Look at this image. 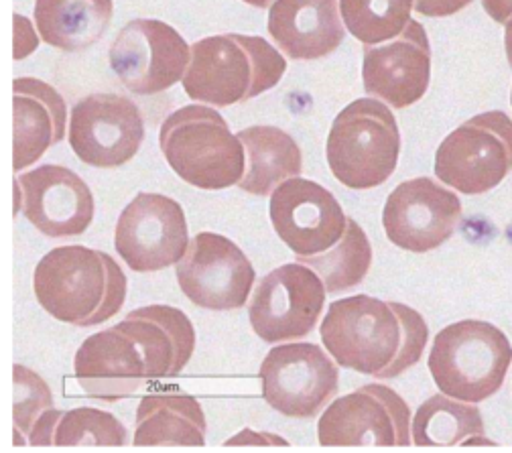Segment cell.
Here are the masks:
<instances>
[{"label": "cell", "instance_id": "836d02e7", "mask_svg": "<svg viewBox=\"0 0 512 453\" xmlns=\"http://www.w3.org/2000/svg\"><path fill=\"white\" fill-rule=\"evenodd\" d=\"M482 7L498 25H506L512 19V0H482Z\"/></svg>", "mask_w": 512, "mask_h": 453}, {"label": "cell", "instance_id": "30bf717a", "mask_svg": "<svg viewBox=\"0 0 512 453\" xmlns=\"http://www.w3.org/2000/svg\"><path fill=\"white\" fill-rule=\"evenodd\" d=\"M263 399L281 415L311 419L336 397L340 384L338 362L317 344L275 346L259 370Z\"/></svg>", "mask_w": 512, "mask_h": 453}, {"label": "cell", "instance_id": "f546056e", "mask_svg": "<svg viewBox=\"0 0 512 453\" xmlns=\"http://www.w3.org/2000/svg\"><path fill=\"white\" fill-rule=\"evenodd\" d=\"M13 391V437L15 445H25L37 423L55 409L53 395L37 372L21 364L13 368Z\"/></svg>", "mask_w": 512, "mask_h": 453}, {"label": "cell", "instance_id": "603a6c76", "mask_svg": "<svg viewBox=\"0 0 512 453\" xmlns=\"http://www.w3.org/2000/svg\"><path fill=\"white\" fill-rule=\"evenodd\" d=\"M246 151V171L238 187L250 196L267 198L291 177H299L303 155L295 139L277 126L256 124L238 133Z\"/></svg>", "mask_w": 512, "mask_h": 453}, {"label": "cell", "instance_id": "52a82bcc", "mask_svg": "<svg viewBox=\"0 0 512 453\" xmlns=\"http://www.w3.org/2000/svg\"><path fill=\"white\" fill-rule=\"evenodd\" d=\"M512 171V118L502 110L472 116L447 135L435 153V175L445 185L482 196Z\"/></svg>", "mask_w": 512, "mask_h": 453}, {"label": "cell", "instance_id": "1f68e13d", "mask_svg": "<svg viewBox=\"0 0 512 453\" xmlns=\"http://www.w3.org/2000/svg\"><path fill=\"white\" fill-rule=\"evenodd\" d=\"M474 0H415V11L423 17H452L466 7H470Z\"/></svg>", "mask_w": 512, "mask_h": 453}, {"label": "cell", "instance_id": "4316f807", "mask_svg": "<svg viewBox=\"0 0 512 453\" xmlns=\"http://www.w3.org/2000/svg\"><path fill=\"white\" fill-rule=\"evenodd\" d=\"M297 261L322 277L328 293H342L366 279L372 265V244L360 224L348 218L346 232L336 246L322 254L297 256Z\"/></svg>", "mask_w": 512, "mask_h": 453}, {"label": "cell", "instance_id": "5bb4252c", "mask_svg": "<svg viewBox=\"0 0 512 453\" xmlns=\"http://www.w3.org/2000/svg\"><path fill=\"white\" fill-rule=\"evenodd\" d=\"M411 411L401 395L384 384H364L336 399L317 423L322 445H409Z\"/></svg>", "mask_w": 512, "mask_h": 453}, {"label": "cell", "instance_id": "d590c367", "mask_svg": "<svg viewBox=\"0 0 512 453\" xmlns=\"http://www.w3.org/2000/svg\"><path fill=\"white\" fill-rule=\"evenodd\" d=\"M242 3H246L250 7H256V9H271L275 0H242Z\"/></svg>", "mask_w": 512, "mask_h": 453}, {"label": "cell", "instance_id": "4fadbf2b", "mask_svg": "<svg viewBox=\"0 0 512 453\" xmlns=\"http://www.w3.org/2000/svg\"><path fill=\"white\" fill-rule=\"evenodd\" d=\"M145 139L139 106L120 94H90L70 116V147L76 157L98 169H116L133 161Z\"/></svg>", "mask_w": 512, "mask_h": 453}, {"label": "cell", "instance_id": "d6986e66", "mask_svg": "<svg viewBox=\"0 0 512 453\" xmlns=\"http://www.w3.org/2000/svg\"><path fill=\"white\" fill-rule=\"evenodd\" d=\"M76 380L88 397L116 403L151 382L147 360L120 323L90 336L74 358Z\"/></svg>", "mask_w": 512, "mask_h": 453}, {"label": "cell", "instance_id": "7c38bea8", "mask_svg": "<svg viewBox=\"0 0 512 453\" xmlns=\"http://www.w3.org/2000/svg\"><path fill=\"white\" fill-rule=\"evenodd\" d=\"M175 277L194 305L210 311H234L246 305L256 273L236 242L222 234L200 232L189 240Z\"/></svg>", "mask_w": 512, "mask_h": 453}, {"label": "cell", "instance_id": "2e32d148", "mask_svg": "<svg viewBox=\"0 0 512 453\" xmlns=\"http://www.w3.org/2000/svg\"><path fill=\"white\" fill-rule=\"evenodd\" d=\"M269 212L277 236L297 256L330 250L348 226L334 193L303 177H291L271 193Z\"/></svg>", "mask_w": 512, "mask_h": 453}, {"label": "cell", "instance_id": "5b68a950", "mask_svg": "<svg viewBox=\"0 0 512 453\" xmlns=\"http://www.w3.org/2000/svg\"><path fill=\"white\" fill-rule=\"evenodd\" d=\"M512 364V344L490 321L462 319L443 328L429 352V372L439 391L464 403L496 395Z\"/></svg>", "mask_w": 512, "mask_h": 453}, {"label": "cell", "instance_id": "8fae6325", "mask_svg": "<svg viewBox=\"0 0 512 453\" xmlns=\"http://www.w3.org/2000/svg\"><path fill=\"white\" fill-rule=\"evenodd\" d=\"M114 248L135 273H155L177 265L189 248L181 204L163 193H137L116 222Z\"/></svg>", "mask_w": 512, "mask_h": 453}, {"label": "cell", "instance_id": "e575fe53", "mask_svg": "<svg viewBox=\"0 0 512 453\" xmlns=\"http://www.w3.org/2000/svg\"><path fill=\"white\" fill-rule=\"evenodd\" d=\"M506 31H504V47H506V59H508V66L512 70V19L504 25Z\"/></svg>", "mask_w": 512, "mask_h": 453}, {"label": "cell", "instance_id": "9a60e30c", "mask_svg": "<svg viewBox=\"0 0 512 453\" xmlns=\"http://www.w3.org/2000/svg\"><path fill=\"white\" fill-rule=\"evenodd\" d=\"M462 220V202L454 191L429 177L403 181L382 210L387 238L409 252H429L450 240Z\"/></svg>", "mask_w": 512, "mask_h": 453}, {"label": "cell", "instance_id": "83f0119b", "mask_svg": "<svg viewBox=\"0 0 512 453\" xmlns=\"http://www.w3.org/2000/svg\"><path fill=\"white\" fill-rule=\"evenodd\" d=\"M415 0H340V13L350 35L364 45L397 39L411 23Z\"/></svg>", "mask_w": 512, "mask_h": 453}, {"label": "cell", "instance_id": "8d00e7d4", "mask_svg": "<svg viewBox=\"0 0 512 453\" xmlns=\"http://www.w3.org/2000/svg\"><path fill=\"white\" fill-rule=\"evenodd\" d=\"M510 104H512V92H510Z\"/></svg>", "mask_w": 512, "mask_h": 453}, {"label": "cell", "instance_id": "d6a6232c", "mask_svg": "<svg viewBox=\"0 0 512 453\" xmlns=\"http://www.w3.org/2000/svg\"><path fill=\"white\" fill-rule=\"evenodd\" d=\"M224 445H283V447H287L289 441L281 435H275V433L242 429L240 433L230 437Z\"/></svg>", "mask_w": 512, "mask_h": 453}, {"label": "cell", "instance_id": "7a4b0ae2", "mask_svg": "<svg viewBox=\"0 0 512 453\" xmlns=\"http://www.w3.org/2000/svg\"><path fill=\"white\" fill-rule=\"evenodd\" d=\"M33 291L57 321L94 328L112 319L126 299V277L114 258L82 244L57 246L35 267Z\"/></svg>", "mask_w": 512, "mask_h": 453}, {"label": "cell", "instance_id": "cb8c5ba5", "mask_svg": "<svg viewBox=\"0 0 512 453\" xmlns=\"http://www.w3.org/2000/svg\"><path fill=\"white\" fill-rule=\"evenodd\" d=\"M35 27L41 41L59 51H84L108 31L112 0H35Z\"/></svg>", "mask_w": 512, "mask_h": 453}, {"label": "cell", "instance_id": "6da1fadb", "mask_svg": "<svg viewBox=\"0 0 512 453\" xmlns=\"http://www.w3.org/2000/svg\"><path fill=\"white\" fill-rule=\"evenodd\" d=\"M319 336L338 366L384 380L421 360L429 328L405 303L352 295L330 305Z\"/></svg>", "mask_w": 512, "mask_h": 453}, {"label": "cell", "instance_id": "4dcf8cb0", "mask_svg": "<svg viewBox=\"0 0 512 453\" xmlns=\"http://www.w3.org/2000/svg\"><path fill=\"white\" fill-rule=\"evenodd\" d=\"M13 19H15V43H13L15 53H13V57H15V61H19V59L29 57L37 49V45H39L37 33L39 31L33 29V25L29 23L27 17L13 15Z\"/></svg>", "mask_w": 512, "mask_h": 453}, {"label": "cell", "instance_id": "484cf974", "mask_svg": "<svg viewBox=\"0 0 512 453\" xmlns=\"http://www.w3.org/2000/svg\"><path fill=\"white\" fill-rule=\"evenodd\" d=\"M413 443L419 447L458 445L484 435V419L474 403L466 405L447 395L427 399L413 417Z\"/></svg>", "mask_w": 512, "mask_h": 453}, {"label": "cell", "instance_id": "ac0fdd59", "mask_svg": "<svg viewBox=\"0 0 512 453\" xmlns=\"http://www.w3.org/2000/svg\"><path fill=\"white\" fill-rule=\"evenodd\" d=\"M23 214L45 236L84 234L94 220V196L88 183L63 165H41L19 179Z\"/></svg>", "mask_w": 512, "mask_h": 453}, {"label": "cell", "instance_id": "7402d4cb", "mask_svg": "<svg viewBox=\"0 0 512 453\" xmlns=\"http://www.w3.org/2000/svg\"><path fill=\"white\" fill-rule=\"evenodd\" d=\"M118 323L141 348L151 382L177 376L194 354V323L177 307L147 305L131 311Z\"/></svg>", "mask_w": 512, "mask_h": 453}, {"label": "cell", "instance_id": "44dd1931", "mask_svg": "<svg viewBox=\"0 0 512 453\" xmlns=\"http://www.w3.org/2000/svg\"><path fill=\"white\" fill-rule=\"evenodd\" d=\"M269 35L291 59H322L334 53L346 35L340 0H275Z\"/></svg>", "mask_w": 512, "mask_h": 453}, {"label": "cell", "instance_id": "ba28073f", "mask_svg": "<svg viewBox=\"0 0 512 453\" xmlns=\"http://www.w3.org/2000/svg\"><path fill=\"white\" fill-rule=\"evenodd\" d=\"M326 285L311 267L289 263L256 285L248 317L254 334L267 344L297 342L313 332L326 305Z\"/></svg>", "mask_w": 512, "mask_h": 453}, {"label": "cell", "instance_id": "9c48e42d", "mask_svg": "<svg viewBox=\"0 0 512 453\" xmlns=\"http://www.w3.org/2000/svg\"><path fill=\"white\" fill-rule=\"evenodd\" d=\"M108 61L128 92L153 96L183 80L191 47L171 25L157 19H135L114 37Z\"/></svg>", "mask_w": 512, "mask_h": 453}, {"label": "cell", "instance_id": "3957f363", "mask_svg": "<svg viewBox=\"0 0 512 453\" xmlns=\"http://www.w3.org/2000/svg\"><path fill=\"white\" fill-rule=\"evenodd\" d=\"M285 72V57L263 37L226 33L191 45L183 90L200 104L226 108L273 90Z\"/></svg>", "mask_w": 512, "mask_h": 453}, {"label": "cell", "instance_id": "e0dca14e", "mask_svg": "<svg viewBox=\"0 0 512 453\" xmlns=\"http://www.w3.org/2000/svg\"><path fill=\"white\" fill-rule=\"evenodd\" d=\"M362 82L368 96L403 110L417 104L431 82V45L419 21L387 43L366 45Z\"/></svg>", "mask_w": 512, "mask_h": 453}, {"label": "cell", "instance_id": "d4e9b609", "mask_svg": "<svg viewBox=\"0 0 512 453\" xmlns=\"http://www.w3.org/2000/svg\"><path fill=\"white\" fill-rule=\"evenodd\" d=\"M206 415L189 395H151L139 403L135 445H204Z\"/></svg>", "mask_w": 512, "mask_h": 453}, {"label": "cell", "instance_id": "8992f818", "mask_svg": "<svg viewBox=\"0 0 512 453\" xmlns=\"http://www.w3.org/2000/svg\"><path fill=\"white\" fill-rule=\"evenodd\" d=\"M399 155V124L387 104L360 98L336 116L326 143V159L342 185L372 189L387 183L399 165Z\"/></svg>", "mask_w": 512, "mask_h": 453}, {"label": "cell", "instance_id": "f1b7e54d", "mask_svg": "<svg viewBox=\"0 0 512 453\" xmlns=\"http://www.w3.org/2000/svg\"><path fill=\"white\" fill-rule=\"evenodd\" d=\"M126 439L124 425L94 407L63 411L53 433V445H124Z\"/></svg>", "mask_w": 512, "mask_h": 453}, {"label": "cell", "instance_id": "ffe728a7", "mask_svg": "<svg viewBox=\"0 0 512 453\" xmlns=\"http://www.w3.org/2000/svg\"><path fill=\"white\" fill-rule=\"evenodd\" d=\"M68 106L61 94L43 80L13 82V169L35 165L53 145L66 139Z\"/></svg>", "mask_w": 512, "mask_h": 453}, {"label": "cell", "instance_id": "277c9868", "mask_svg": "<svg viewBox=\"0 0 512 453\" xmlns=\"http://www.w3.org/2000/svg\"><path fill=\"white\" fill-rule=\"evenodd\" d=\"M159 145L169 167L194 187L218 191L244 177V145L210 106L189 104L169 114L161 124Z\"/></svg>", "mask_w": 512, "mask_h": 453}]
</instances>
